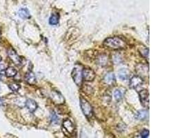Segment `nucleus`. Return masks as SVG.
I'll use <instances>...</instances> for the list:
<instances>
[{
  "instance_id": "f257e3e1",
  "label": "nucleus",
  "mask_w": 184,
  "mask_h": 138,
  "mask_svg": "<svg viewBox=\"0 0 184 138\" xmlns=\"http://www.w3.org/2000/svg\"><path fill=\"white\" fill-rule=\"evenodd\" d=\"M103 44L106 48L113 50H119L124 48L126 47V42L118 37H113L107 38L103 42Z\"/></svg>"
},
{
  "instance_id": "f03ea898",
  "label": "nucleus",
  "mask_w": 184,
  "mask_h": 138,
  "mask_svg": "<svg viewBox=\"0 0 184 138\" xmlns=\"http://www.w3.org/2000/svg\"><path fill=\"white\" fill-rule=\"evenodd\" d=\"M80 106L84 115L88 119H90L93 115V110L90 103L84 98H80Z\"/></svg>"
},
{
  "instance_id": "7ed1b4c3",
  "label": "nucleus",
  "mask_w": 184,
  "mask_h": 138,
  "mask_svg": "<svg viewBox=\"0 0 184 138\" xmlns=\"http://www.w3.org/2000/svg\"><path fill=\"white\" fill-rule=\"evenodd\" d=\"M72 77H73L74 82H75L77 86H81L82 84V79H83L81 66H77L76 67L73 68V72H72Z\"/></svg>"
},
{
  "instance_id": "20e7f679",
  "label": "nucleus",
  "mask_w": 184,
  "mask_h": 138,
  "mask_svg": "<svg viewBox=\"0 0 184 138\" xmlns=\"http://www.w3.org/2000/svg\"><path fill=\"white\" fill-rule=\"evenodd\" d=\"M62 129L64 130V133L68 136V135H73L75 131V126L71 120L69 119H66L64 121L62 124Z\"/></svg>"
},
{
  "instance_id": "39448f33",
  "label": "nucleus",
  "mask_w": 184,
  "mask_h": 138,
  "mask_svg": "<svg viewBox=\"0 0 184 138\" xmlns=\"http://www.w3.org/2000/svg\"><path fill=\"white\" fill-rule=\"evenodd\" d=\"M144 80L140 76H134L131 78L130 81V86L132 88L138 91L139 88L143 86Z\"/></svg>"
},
{
  "instance_id": "423d86ee",
  "label": "nucleus",
  "mask_w": 184,
  "mask_h": 138,
  "mask_svg": "<svg viewBox=\"0 0 184 138\" xmlns=\"http://www.w3.org/2000/svg\"><path fill=\"white\" fill-rule=\"evenodd\" d=\"M139 99L141 104L146 108H149L150 100H149V93L146 90H141L139 93Z\"/></svg>"
},
{
  "instance_id": "0eeeda50",
  "label": "nucleus",
  "mask_w": 184,
  "mask_h": 138,
  "mask_svg": "<svg viewBox=\"0 0 184 138\" xmlns=\"http://www.w3.org/2000/svg\"><path fill=\"white\" fill-rule=\"evenodd\" d=\"M8 55H9L10 59H11L16 65L19 66L22 64V59H21V57L17 55V52L15 51L13 49L10 48L8 50Z\"/></svg>"
},
{
  "instance_id": "6e6552de",
  "label": "nucleus",
  "mask_w": 184,
  "mask_h": 138,
  "mask_svg": "<svg viewBox=\"0 0 184 138\" xmlns=\"http://www.w3.org/2000/svg\"><path fill=\"white\" fill-rule=\"evenodd\" d=\"M82 77L87 82H91L95 78V73L90 68H84L82 70Z\"/></svg>"
},
{
  "instance_id": "1a4fd4ad",
  "label": "nucleus",
  "mask_w": 184,
  "mask_h": 138,
  "mask_svg": "<svg viewBox=\"0 0 184 138\" xmlns=\"http://www.w3.org/2000/svg\"><path fill=\"white\" fill-rule=\"evenodd\" d=\"M136 70H137V73L140 75L141 78L142 76H148L149 74V68L148 66L144 64H138L136 66Z\"/></svg>"
},
{
  "instance_id": "9d476101",
  "label": "nucleus",
  "mask_w": 184,
  "mask_h": 138,
  "mask_svg": "<svg viewBox=\"0 0 184 138\" xmlns=\"http://www.w3.org/2000/svg\"><path fill=\"white\" fill-rule=\"evenodd\" d=\"M26 106L30 113H34L37 108V103L35 102V101L31 99L26 100Z\"/></svg>"
},
{
  "instance_id": "9b49d317",
  "label": "nucleus",
  "mask_w": 184,
  "mask_h": 138,
  "mask_svg": "<svg viewBox=\"0 0 184 138\" xmlns=\"http://www.w3.org/2000/svg\"><path fill=\"white\" fill-rule=\"evenodd\" d=\"M148 111L146 110H140L136 113L135 118L138 120H145L147 118H148Z\"/></svg>"
},
{
  "instance_id": "f8f14e48",
  "label": "nucleus",
  "mask_w": 184,
  "mask_h": 138,
  "mask_svg": "<svg viewBox=\"0 0 184 138\" xmlns=\"http://www.w3.org/2000/svg\"><path fill=\"white\" fill-rule=\"evenodd\" d=\"M103 81H104L105 83L106 84L111 85L115 83V74L113 73H109L106 74L105 75L104 78H103Z\"/></svg>"
},
{
  "instance_id": "ddd939ff",
  "label": "nucleus",
  "mask_w": 184,
  "mask_h": 138,
  "mask_svg": "<svg viewBox=\"0 0 184 138\" xmlns=\"http://www.w3.org/2000/svg\"><path fill=\"white\" fill-rule=\"evenodd\" d=\"M118 75L121 80H127L129 78L130 71L126 68H121L118 72Z\"/></svg>"
},
{
  "instance_id": "4468645a",
  "label": "nucleus",
  "mask_w": 184,
  "mask_h": 138,
  "mask_svg": "<svg viewBox=\"0 0 184 138\" xmlns=\"http://www.w3.org/2000/svg\"><path fill=\"white\" fill-rule=\"evenodd\" d=\"M25 80L29 84H34L36 83L35 75L32 72H28V73H26L25 76Z\"/></svg>"
},
{
  "instance_id": "2eb2a0df",
  "label": "nucleus",
  "mask_w": 184,
  "mask_h": 138,
  "mask_svg": "<svg viewBox=\"0 0 184 138\" xmlns=\"http://www.w3.org/2000/svg\"><path fill=\"white\" fill-rule=\"evenodd\" d=\"M52 96L54 97L53 100L55 102V103L58 104H63L64 102V99L63 96H62L61 93H59L58 91H56L53 93V95Z\"/></svg>"
},
{
  "instance_id": "dca6fc26",
  "label": "nucleus",
  "mask_w": 184,
  "mask_h": 138,
  "mask_svg": "<svg viewBox=\"0 0 184 138\" xmlns=\"http://www.w3.org/2000/svg\"><path fill=\"white\" fill-rule=\"evenodd\" d=\"M108 56L106 55H101L100 56L98 57L97 58V64L101 66H104L107 65L108 64Z\"/></svg>"
},
{
  "instance_id": "f3484780",
  "label": "nucleus",
  "mask_w": 184,
  "mask_h": 138,
  "mask_svg": "<svg viewBox=\"0 0 184 138\" xmlns=\"http://www.w3.org/2000/svg\"><path fill=\"white\" fill-rule=\"evenodd\" d=\"M18 15L22 19H28L30 17V13L27 9H21L18 12Z\"/></svg>"
},
{
  "instance_id": "a211bd4d",
  "label": "nucleus",
  "mask_w": 184,
  "mask_h": 138,
  "mask_svg": "<svg viewBox=\"0 0 184 138\" xmlns=\"http://www.w3.org/2000/svg\"><path fill=\"white\" fill-rule=\"evenodd\" d=\"M6 75L9 78H13V77H15L16 75H17V71L16 70L15 68H14L13 67H9L6 69Z\"/></svg>"
},
{
  "instance_id": "6ab92c4d",
  "label": "nucleus",
  "mask_w": 184,
  "mask_h": 138,
  "mask_svg": "<svg viewBox=\"0 0 184 138\" xmlns=\"http://www.w3.org/2000/svg\"><path fill=\"white\" fill-rule=\"evenodd\" d=\"M59 18L60 17H59L58 15H52L51 17H50V19H49V23H50V25H57L59 23Z\"/></svg>"
},
{
  "instance_id": "aec40b11",
  "label": "nucleus",
  "mask_w": 184,
  "mask_h": 138,
  "mask_svg": "<svg viewBox=\"0 0 184 138\" xmlns=\"http://www.w3.org/2000/svg\"><path fill=\"white\" fill-rule=\"evenodd\" d=\"M9 88H11V91H13V92H17L19 91V88H20V85L16 83H13L9 85Z\"/></svg>"
},
{
  "instance_id": "412c9836",
  "label": "nucleus",
  "mask_w": 184,
  "mask_h": 138,
  "mask_svg": "<svg viewBox=\"0 0 184 138\" xmlns=\"http://www.w3.org/2000/svg\"><path fill=\"white\" fill-rule=\"evenodd\" d=\"M140 53L143 55L144 57L147 58V60H149V50L147 48H144L141 49L140 50Z\"/></svg>"
},
{
  "instance_id": "4be33fe9",
  "label": "nucleus",
  "mask_w": 184,
  "mask_h": 138,
  "mask_svg": "<svg viewBox=\"0 0 184 138\" xmlns=\"http://www.w3.org/2000/svg\"><path fill=\"white\" fill-rule=\"evenodd\" d=\"M114 96L116 100L119 101V100H120L121 98H122V93H121V92L119 90H116V91H115Z\"/></svg>"
},
{
  "instance_id": "5701e85b",
  "label": "nucleus",
  "mask_w": 184,
  "mask_h": 138,
  "mask_svg": "<svg viewBox=\"0 0 184 138\" xmlns=\"http://www.w3.org/2000/svg\"><path fill=\"white\" fill-rule=\"evenodd\" d=\"M50 119H51V121L52 123H55V124L59 121L58 117L57 116V115L55 113H51V115H50Z\"/></svg>"
},
{
  "instance_id": "b1692460",
  "label": "nucleus",
  "mask_w": 184,
  "mask_h": 138,
  "mask_svg": "<svg viewBox=\"0 0 184 138\" xmlns=\"http://www.w3.org/2000/svg\"><path fill=\"white\" fill-rule=\"evenodd\" d=\"M149 134H150V132H149L148 130L144 129V130H143V131L141 132L140 137H143V138L148 137L149 136Z\"/></svg>"
},
{
  "instance_id": "393cba45",
  "label": "nucleus",
  "mask_w": 184,
  "mask_h": 138,
  "mask_svg": "<svg viewBox=\"0 0 184 138\" xmlns=\"http://www.w3.org/2000/svg\"><path fill=\"white\" fill-rule=\"evenodd\" d=\"M113 62H114V63L116 64H119L120 62H121V57L118 55H115L114 56H113Z\"/></svg>"
},
{
  "instance_id": "a878e982",
  "label": "nucleus",
  "mask_w": 184,
  "mask_h": 138,
  "mask_svg": "<svg viewBox=\"0 0 184 138\" xmlns=\"http://www.w3.org/2000/svg\"><path fill=\"white\" fill-rule=\"evenodd\" d=\"M3 104H4V100H3L2 98H0V106H1Z\"/></svg>"
},
{
  "instance_id": "bb28decb",
  "label": "nucleus",
  "mask_w": 184,
  "mask_h": 138,
  "mask_svg": "<svg viewBox=\"0 0 184 138\" xmlns=\"http://www.w3.org/2000/svg\"><path fill=\"white\" fill-rule=\"evenodd\" d=\"M4 68V65L0 64V70H2Z\"/></svg>"
},
{
  "instance_id": "cd10ccee",
  "label": "nucleus",
  "mask_w": 184,
  "mask_h": 138,
  "mask_svg": "<svg viewBox=\"0 0 184 138\" xmlns=\"http://www.w3.org/2000/svg\"><path fill=\"white\" fill-rule=\"evenodd\" d=\"M2 78H3V75H2V74L0 73V81H1V80H2Z\"/></svg>"
},
{
  "instance_id": "c85d7f7f",
  "label": "nucleus",
  "mask_w": 184,
  "mask_h": 138,
  "mask_svg": "<svg viewBox=\"0 0 184 138\" xmlns=\"http://www.w3.org/2000/svg\"><path fill=\"white\" fill-rule=\"evenodd\" d=\"M0 41H1V31H0Z\"/></svg>"
},
{
  "instance_id": "c756f323",
  "label": "nucleus",
  "mask_w": 184,
  "mask_h": 138,
  "mask_svg": "<svg viewBox=\"0 0 184 138\" xmlns=\"http://www.w3.org/2000/svg\"><path fill=\"white\" fill-rule=\"evenodd\" d=\"M1 56H0V62H1Z\"/></svg>"
}]
</instances>
